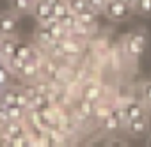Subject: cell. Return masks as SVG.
I'll use <instances>...</instances> for the list:
<instances>
[{"instance_id":"6da1fadb","label":"cell","mask_w":151,"mask_h":147,"mask_svg":"<svg viewBox=\"0 0 151 147\" xmlns=\"http://www.w3.org/2000/svg\"><path fill=\"white\" fill-rule=\"evenodd\" d=\"M147 46V34L144 30L130 32L123 37L121 41V50L128 60H137Z\"/></svg>"},{"instance_id":"7a4b0ae2","label":"cell","mask_w":151,"mask_h":147,"mask_svg":"<svg viewBox=\"0 0 151 147\" xmlns=\"http://www.w3.org/2000/svg\"><path fill=\"white\" fill-rule=\"evenodd\" d=\"M135 9L124 2H121V0H109L107 2V7H105V16L110 20V21H124L132 16Z\"/></svg>"},{"instance_id":"3957f363","label":"cell","mask_w":151,"mask_h":147,"mask_svg":"<svg viewBox=\"0 0 151 147\" xmlns=\"http://www.w3.org/2000/svg\"><path fill=\"white\" fill-rule=\"evenodd\" d=\"M149 122H151V117L147 113L140 115V117H135V119L126 122V131L132 136H144L149 131Z\"/></svg>"},{"instance_id":"277c9868","label":"cell","mask_w":151,"mask_h":147,"mask_svg":"<svg viewBox=\"0 0 151 147\" xmlns=\"http://www.w3.org/2000/svg\"><path fill=\"white\" fill-rule=\"evenodd\" d=\"M147 105L144 101H137V99H130L123 105V112H124V119L126 122L135 119V117H140V115H146L147 113Z\"/></svg>"},{"instance_id":"5b68a950","label":"cell","mask_w":151,"mask_h":147,"mask_svg":"<svg viewBox=\"0 0 151 147\" xmlns=\"http://www.w3.org/2000/svg\"><path fill=\"white\" fill-rule=\"evenodd\" d=\"M36 43H37V46H41L43 50H46V48H50L57 39H55V36H53V32L50 30V27L46 25V23H37V29H36Z\"/></svg>"},{"instance_id":"8992f818","label":"cell","mask_w":151,"mask_h":147,"mask_svg":"<svg viewBox=\"0 0 151 147\" xmlns=\"http://www.w3.org/2000/svg\"><path fill=\"white\" fill-rule=\"evenodd\" d=\"M32 14L37 20V23H48L50 20L55 18L53 9H52V6L46 2V0H36V6L32 9Z\"/></svg>"},{"instance_id":"52a82bcc","label":"cell","mask_w":151,"mask_h":147,"mask_svg":"<svg viewBox=\"0 0 151 147\" xmlns=\"http://www.w3.org/2000/svg\"><path fill=\"white\" fill-rule=\"evenodd\" d=\"M16 76H20L23 82H36L37 78H41V64H36V62L27 60L23 64L22 71L18 73Z\"/></svg>"},{"instance_id":"ba28073f","label":"cell","mask_w":151,"mask_h":147,"mask_svg":"<svg viewBox=\"0 0 151 147\" xmlns=\"http://www.w3.org/2000/svg\"><path fill=\"white\" fill-rule=\"evenodd\" d=\"M0 25H2L6 36H14L18 30V14L14 11H7L0 14Z\"/></svg>"},{"instance_id":"9c48e42d","label":"cell","mask_w":151,"mask_h":147,"mask_svg":"<svg viewBox=\"0 0 151 147\" xmlns=\"http://www.w3.org/2000/svg\"><path fill=\"white\" fill-rule=\"evenodd\" d=\"M18 39L14 36H4L0 39V55H2L4 60L11 59L16 55V48H18Z\"/></svg>"},{"instance_id":"30bf717a","label":"cell","mask_w":151,"mask_h":147,"mask_svg":"<svg viewBox=\"0 0 151 147\" xmlns=\"http://www.w3.org/2000/svg\"><path fill=\"white\" fill-rule=\"evenodd\" d=\"M80 96H82V98H86V99H91V101L98 103V101L103 98V89H101L98 83H94V82H89V83H86V85L82 87V91H80Z\"/></svg>"},{"instance_id":"8fae6325","label":"cell","mask_w":151,"mask_h":147,"mask_svg":"<svg viewBox=\"0 0 151 147\" xmlns=\"http://www.w3.org/2000/svg\"><path fill=\"white\" fill-rule=\"evenodd\" d=\"M11 2V9L16 14H27L32 13L34 6H36V0H9Z\"/></svg>"},{"instance_id":"7c38bea8","label":"cell","mask_w":151,"mask_h":147,"mask_svg":"<svg viewBox=\"0 0 151 147\" xmlns=\"http://www.w3.org/2000/svg\"><path fill=\"white\" fill-rule=\"evenodd\" d=\"M94 108H96V103H94V101H91V99H86V98H80L78 106H77L78 113H80L82 117H86V119L94 117Z\"/></svg>"},{"instance_id":"4fadbf2b","label":"cell","mask_w":151,"mask_h":147,"mask_svg":"<svg viewBox=\"0 0 151 147\" xmlns=\"http://www.w3.org/2000/svg\"><path fill=\"white\" fill-rule=\"evenodd\" d=\"M57 20H59V21L62 23V27L68 29L69 32H73L75 29L80 25V21H78V14H77V13H73V11H68L64 16H60V18H57Z\"/></svg>"},{"instance_id":"5bb4252c","label":"cell","mask_w":151,"mask_h":147,"mask_svg":"<svg viewBox=\"0 0 151 147\" xmlns=\"http://www.w3.org/2000/svg\"><path fill=\"white\" fill-rule=\"evenodd\" d=\"M18 89L20 87H4L0 94V103L4 105H16L18 103Z\"/></svg>"},{"instance_id":"9a60e30c","label":"cell","mask_w":151,"mask_h":147,"mask_svg":"<svg viewBox=\"0 0 151 147\" xmlns=\"http://www.w3.org/2000/svg\"><path fill=\"white\" fill-rule=\"evenodd\" d=\"M96 16H98V13L93 11L91 7H87V9H84L82 13H78V21H80L82 25L96 27Z\"/></svg>"},{"instance_id":"2e32d148","label":"cell","mask_w":151,"mask_h":147,"mask_svg":"<svg viewBox=\"0 0 151 147\" xmlns=\"http://www.w3.org/2000/svg\"><path fill=\"white\" fill-rule=\"evenodd\" d=\"M7 110H9V117H11L13 121H25L27 112H29V108L20 106L18 103H16V105H7Z\"/></svg>"},{"instance_id":"e0dca14e","label":"cell","mask_w":151,"mask_h":147,"mask_svg":"<svg viewBox=\"0 0 151 147\" xmlns=\"http://www.w3.org/2000/svg\"><path fill=\"white\" fill-rule=\"evenodd\" d=\"M135 13L140 16H149L151 14V0H135Z\"/></svg>"},{"instance_id":"ac0fdd59","label":"cell","mask_w":151,"mask_h":147,"mask_svg":"<svg viewBox=\"0 0 151 147\" xmlns=\"http://www.w3.org/2000/svg\"><path fill=\"white\" fill-rule=\"evenodd\" d=\"M7 62V67L11 69V73H13V75H18V73L22 71V67H23V64L27 62V60H23V59H20V57H11V59H7L6 60Z\"/></svg>"},{"instance_id":"d6986e66","label":"cell","mask_w":151,"mask_h":147,"mask_svg":"<svg viewBox=\"0 0 151 147\" xmlns=\"http://www.w3.org/2000/svg\"><path fill=\"white\" fill-rule=\"evenodd\" d=\"M52 9H53V14H55V18H60V16H64V14L69 11L68 0H57L55 4H52Z\"/></svg>"},{"instance_id":"ffe728a7","label":"cell","mask_w":151,"mask_h":147,"mask_svg":"<svg viewBox=\"0 0 151 147\" xmlns=\"http://www.w3.org/2000/svg\"><path fill=\"white\" fill-rule=\"evenodd\" d=\"M11 69L7 67V64H0V89H4L9 85V80H11Z\"/></svg>"},{"instance_id":"44dd1931","label":"cell","mask_w":151,"mask_h":147,"mask_svg":"<svg viewBox=\"0 0 151 147\" xmlns=\"http://www.w3.org/2000/svg\"><path fill=\"white\" fill-rule=\"evenodd\" d=\"M68 6H69V11H73V13H82L84 9H87L89 7V4H87V0H68Z\"/></svg>"},{"instance_id":"7402d4cb","label":"cell","mask_w":151,"mask_h":147,"mask_svg":"<svg viewBox=\"0 0 151 147\" xmlns=\"http://www.w3.org/2000/svg\"><path fill=\"white\" fill-rule=\"evenodd\" d=\"M140 98H142V101L147 105V108L151 106V80L149 82H144L142 85H140Z\"/></svg>"},{"instance_id":"603a6c76","label":"cell","mask_w":151,"mask_h":147,"mask_svg":"<svg viewBox=\"0 0 151 147\" xmlns=\"http://www.w3.org/2000/svg\"><path fill=\"white\" fill-rule=\"evenodd\" d=\"M30 53H32V46H30V44H27V43H18L16 57H20V59H23V60H29Z\"/></svg>"},{"instance_id":"cb8c5ba5","label":"cell","mask_w":151,"mask_h":147,"mask_svg":"<svg viewBox=\"0 0 151 147\" xmlns=\"http://www.w3.org/2000/svg\"><path fill=\"white\" fill-rule=\"evenodd\" d=\"M110 112H112V106H110V105H98V103H96V108H94V117L101 122V121H103V119L110 113Z\"/></svg>"},{"instance_id":"d4e9b609","label":"cell","mask_w":151,"mask_h":147,"mask_svg":"<svg viewBox=\"0 0 151 147\" xmlns=\"http://www.w3.org/2000/svg\"><path fill=\"white\" fill-rule=\"evenodd\" d=\"M107 2L109 0H87V4L93 11H96L98 14H103L105 13V7H107Z\"/></svg>"},{"instance_id":"484cf974","label":"cell","mask_w":151,"mask_h":147,"mask_svg":"<svg viewBox=\"0 0 151 147\" xmlns=\"http://www.w3.org/2000/svg\"><path fill=\"white\" fill-rule=\"evenodd\" d=\"M11 117H9V110H7V105L0 103V126H4L6 122H9Z\"/></svg>"},{"instance_id":"4316f807","label":"cell","mask_w":151,"mask_h":147,"mask_svg":"<svg viewBox=\"0 0 151 147\" xmlns=\"http://www.w3.org/2000/svg\"><path fill=\"white\" fill-rule=\"evenodd\" d=\"M126 143H128L126 140H119V138H112L107 142V145H126Z\"/></svg>"},{"instance_id":"83f0119b","label":"cell","mask_w":151,"mask_h":147,"mask_svg":"<svg viewBox=\"0 0 151 147\" xmlns=\"http://www.w3.org/2000/svg\"><path fill=\"white\" fill-rule=\"evenodd\" d=\"M121 2H124V4H128V6H132V7H135V0H121Z\"/></svg>"},{"instance_id":"f1b7e54d","label":"cell","mask_w":151,"mask_h":147,"mask_svg":"<svg viewBox=\"0 0 151 147\" xmlns=\"http://www.w3.org/2000/svg\"><path fill=\"white\" fill-rule=\"evenodd\" d=\"M6 36V32H4V29H2V25H0V39H2Z\"/></svg>"},{"instance_id":"f546056e","label":"cell","mask_w":151,"mask_h":147,"mask_svg":"<svg viewBox=\"0 0 151 147\" xmlns=\"http://www.w3.org/2000/svg\"><path fill=\"white\" fill-rule=\"evenodd\" d=\"M147 145L151 147V135H149V138H147Z\"/></svg>"},{"instance_id":"4dcf8cb0","label":"cell","mask_w":151,"mask_h":147,"mask_svg":"<svg viewBox=\"0 0 151 147\" xmlns=\"http://www.w3.org/2000/svg\"><path fill=\"white\" fill-rule=\"evenodd\" d=\"M149 117H151V106H149Z\"/></svg>"}]
</instances>
